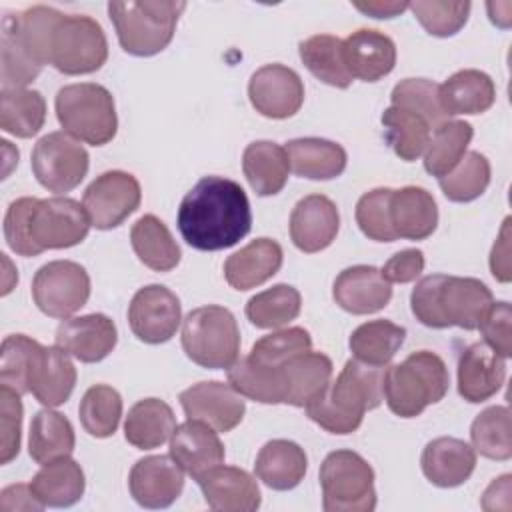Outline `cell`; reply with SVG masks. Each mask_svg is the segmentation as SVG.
Listing matches in <instances>:
<instances>
[{"mask_svg":"<svg viewBox=\"0 0 512 512\" xmlns=\"http://www.w3.org/2000/svg\"><path fill=\"white\" fill-rule=\"evenodd\" d=\"M176 222L188 246L202 252L224 250L250 232V200L238 182L204 176L182 198Z\"/></svg>","mask_w":512,"mask_h":512,"instance_id":"6da1fadb","label":"cell"},{"mask_svg":"<svg viewBox=\"0 0 512 512\" xmlns=\"http://www.w3.org/2000/svg\"><path fill=\"white\" fill-rule=\"evenodd\" d=\"M90 226L84 206L72 198L24 196L6 210L4 238L16 254L30 258L80 244Z\"/></svg>","mask_w":512,"mask_h":512,"instance_id":"7a4b0ae2","label":"cell"},{"mask_svg":"<svg viewBox=\"0 0 512 512\" xmlns=\"http://www.w3.org/2000/svg\"><path fill=\"white\" fill-rule=\"evenodd\" d=\"M384 370L356 358L348 360L336 380L304 406L308 418L330 434H352L360 428L366 410L382 404Z\"/></svg>","mask_w":512,"mask_h":512,"instance_id":"3957f363","label":"cell"},{"mask_svg":"<svg viewBox=\"0 0 512 512\" xmlns=\"http://www.w3.org/2000/svg\"><path fill=\"white\" fill-rule=\"evenodd\" d=\"M494 302L490 288L478 278L428 274L414 286L410 308L428 328L458 326L476 330L482 314Z\"/></svg>","mask_w":512,"mask_h":512,"instance_id":"277c9868","label":"cell"},{"mask_svg":"<svg viewBox=\"0 0 512 512\" xmlns=\"http://www.w3.org/2000/svg\"><path fill=\"white\" fill-rule=\"evenodd\" d=\"M450 388L444 360L430 350L412 352L404 362L384 370V400L400 418H416L426 406L440 402Z\"/></svg>","mask_w":512,"mask_h":512,"instance_id":"5b68a950","label":"cell"},{"mask_svg":"<svg viewBox=\"0 0 512 512\" xmlns=\"http://www.w3.org/2000/svg\"><path fill=\"white\" fill-rule=\"evenodd\" d=\"M184 8L186 2L180 0H128L110 2L108 16L122 50L146 58L162 52L172 42Z\"/></svg>","mask_w":512,"mask_h":512,"instance_id":"8992f818","label":"cell"},{"mask_svg":"<svg viewBox=\"0 0 512 512\" xmlns=\"http://www.w3.org/2000/svg\"><path fill=\"white\" fill-rule=\"evenodd\" d=\"M56 118L64 132L92 146L108 144L118 130L114 98L96 82L62 86L56 94Z\"/></svg>","mask_w":512,"mask_h":512,"instance_id":"52a82bcc","label":"cell"},{"mask_svg":"<svg viewBox=\"0 0 512 512\" xmlns=\"http://www.w3.org/2000/svg\"><path fill=\"white\" fill-rule=\"evenodd\" d=\"M182 348L202 368H230L240 352V330L234 314L216 304L190 310L182 320Z\"/></svg>","mask_w":512,"mask_h":512,"instance_id":"ba28073f","label":"cell"},{"mask_svg":"<svg viewBox=\"0 0 512 512\" xmlns=\"http://www.w3.org/2000/svg\"><path fill=\"white\" fill-rule=\"evenodd\" d=\"M326 512H372L376 508L374 470L352 450H334L320 464Z\"/></svg>","mask_w":512,"mask_h":512,"instance_id":"9c48e42d","label":"cell"},{"mask_svg":"<svg viewBox=\"0 0 512 512\" xmlns=\"http://www.w3.org/2000/svg\"><path fill=\"white\" fill-rule=\"evenodd\" d=\"M108 60V40L102 26L84 14H64L58 22L52 44L50 64L68 76L92 74Z\"/></svg>","mask_w":512,"mask_h":512,"instance_id":"30bf717a","label":"cell"},{"mask_svg":"<svg viewBox=\"0 0 512 512\" xmlns=\"http://www.w3.org/2000/svg\"><path fill=\"white\" fill-rule=\"evenodd\" d=\"M32 172L36 180L54 194L74 190L88 174L90 156L68 132H50L32 148Z\"/></svg>","mask_w":512,"mask_h":512,"instance_id":"8fae6325","label":"cell"},{"mask_svg":"<svg viewBox=\"0 0 512 512\" xmlns=\"http://www.w3.org/2000/svg\"><path fill=\"white\" fill-rule=\"evenodd\" d=\"M32 298L46 316L66 320L88 302L90 276L78 262L52 260L34 274Z\"/></svg>","mask_w":512,"mask_h":512,"instance_id":"7c38bea8","label":"cell"},{"mask_svg":"<svg viewBox=\"0 0 512 512\" xmlns=\"http://www.w3.org/2000/svg\"><path fill=\"white\" fill-rule=\"evenodd\" d=\"M140 200L142 190L136 176L124 170H108L90 182L82 206L94 228L112 230L138 210Z\"/></svg>","mask_w":512,"mask_h":512,"instance_id":"4fadbf2b","label":"cell"},{"mask_svg":"<svg viewBox=\"0 0 512 512\" xmlns=\"http://www.w3.org/2000/svg\"><path fill=\"white\" fill-rule=\"evenodd\" d=\"M182 322L178 296L162 286L148 284L140 288L128 306V324L134 336L146 344L168 342Z\"/></svg>","mask_w":512,"mask_h":512,"instance_id":"5bb4252c","label":"cell"},{"mask_svg":"<svg viewBox=\"0 0 512 512\" xmlns=\"http://www.w3.org/2000/svg\"><path fill=\"white\" fill-rule=\"evenodd\" d=\"M248 98L258 114L284 120L300 110L304 84L292 68L284 64H264L248 82Z\"/></svg>","mask_w":512,"mask_h":512,"instance_id":"9a60e30c","label":"cell"},{"mask_svg":"<svg viewBox=\"0 0 512 512\" xmlns=\"http://www.w3.org/2000/svg\"><path fill=\"white\" fill-rule=\"evenodd\" d=\"M180 406L188 420H198L212 426L216 432L234 430L246 412L244 396H240L230 382L204 380L178 396Z\"/></svg>","mask_w":512,"mask_h":512,"instance_id":"2e32d148","label":"cell"},{"mask_svg":"<svg viewBox=\"0 0 512 512\" xmlns=\"http://www.w3.org/2000/svg\"><path fill=\"white\" fill-rule=\"evenodd\" d=\"M128 488L140 506L168 508L184 490V470L172 456H146L132 466Z\"/></svg>","mask_w":512,"mask_h":512,"instance_id":"e0dca14e","label":"cell"},{"mask_svg":"<svg viewBox=\"0 0 512 512\" xmlns=\"http://www.w3.org/2000/svg\"><path fill=\"white\" fill-rule=\"evenodd\" d=\"M116 342V324L100 312L66 318L56 328V346L84 364L104 360L114 350Z\"/></svg>","mask_w":512,"mask_h":512,"instance_id":"ac0fdd59","label":"cell"},{"mask_svg":"<svg viewBox=\"0 0 512 512\" xmlns=\"http://www.w3.org/2000/svg\"><path fill=\"white\" fill-rule=\"evenodd\" d=\"M340 228L336 204L324 194H308L296 202L290 214V238L306 254L328 248Z\"/></svg>","mask_w":512,"mask_h":512,"instance_id":"d6986e66","label":"cell"},{"mask_svg":"<svg viewBox=\"0 0 512 512\" xmlns=\"http://www.w3.org/2000/svg\"><path fill=\"white\" fill-rule=\"evenodd\" d=\"M332 296L336 304L350 314H374L388 306L392 298V284L378 268L356 264L344 268L336 276Z\"/></svg>","mask_w":512,"mask_h":512,"instance_id":"ffe728a7","label":"cell"},{"mask_svg":"<svg viewBox=\"0 0 512 512\" xmlns=\"http://www.w3.org/2000/svg\"><path fill=\"white\" fill-rule=\"evenodd\" d=\"M504 360L484 342L464 348L458 358V394L470 404L490 400L504 384Z\"/></svg>","mask_w":512,"mask_h":512,"instance_id":"44dd1931","label":"cell"},{"mask_svg":"<svg viewBox=\"0 0 512 512\" xmlns=\"http://www.w3.org/2000/svg\"><path fill=\"white\" fill-rule=\"evenodd\" d=\"M170 456L188 476L198 480L224 462V446L212 426L186 420L170 436Z\"/></svg>","mask_w":512,"mask_h":512,"instance_id":"7402d4cb","label":"cell"},{"mask_svg":"<svg viewBox=\"0 0 512 512\" xmlns=\"http://www.w3.org/2000/svg\"><path fill=\"white\" fill-rule=\"evenodd\" d=\"M198 486L206 504L222 512H254L260 506V488L246 470L236 466H216L200 476Z\"/></svg>","mask_w":512,"mask_h":512,"instance_id":"603a6c76","label":"cell"},{"mask_svg":"<svg viewBox=\"0 0 512 512\" xmlns=\"http://www.w3.org/2000/svg\"><path fill=\"white\" fill-rule=\"evenodd\" d=\"M76 386V368L58 346L38 348L30 374H28V392L44 406L54 408L64 404Z\"/></svg>","mask_w":512,"mask_h":512,"instance_id":"cb8c5ba5","label":"cell"},{"mask_svg":"<svg viewBox=\"0 0 512 512\" xmlns=\"http://www.w3.org/2000/svg\"><path fill=\"white\" fill-rule=\"evenodd\" d=\"M342 46L344 62L352 78L378 82L394 70L396 44L380 30L360 28L342 40Z\"/></svg>","mask_w":512,"mask_h":512,"instance_id":"d4e9b609","label":"cell"},{"mask_svg":"<svg viewBox=\"0 0 512 512\" xmlns=\"http://www.w3.org/2000/svg\"><path fill=\"white\" fill-rule=\"evenodd\" d=\"M422 472L438 488H454L464 484L476 468V450L452 436H440L422 450Z\"/></svg>","mask_w":512,"mask_h":512,"instance_id":"484cf974","label":"cell"},{"mask_svg":"<svg viewBox=\"0 0 512 512\" xmlns=\"http://www.w3.org/2000/svg\"><path fill=\"white\" fill-rule=\"evenodd\" d=\"M282 246L272 238H256L224 262V278L234 290H250L270 280L282 266Z\"/></svg>","mask_w":512,"mask_h":512,"instance_id":"4316f807","label":"cell"},{"mask_svg":"<svg viewBox=\"0 0 512 512\" xmlns=\"http://www.w3.org/2000/svg\"><path fill=\"white\" fill-rule=\"evenodd\" d=\"M390 222L396 238L424 240L438 226V206L434 196L420 186L392 190Z\"/></svg>","mask_w":512,"mask_h":512,"instance_id":"83f0119b","label":"cell"},{"mask_svg":"<svg viewBox=\"0 0 512 512\" xmlns=\"http://www.w3.org/2000/svg\"><path fill=\"white\" fill-rule=\"evenodd\" d=\"M438 98L448 118L460 114H482L492 108L496 100V86L486 72L464 68L438 86Z\"/></svg>","mask_w":512,"mask_h":512,"instance_id":"f1b7e54d","label":"cell"},{"mask_svg":"<svg viewBox=\"0 0 512 512\" xmlns=\"http://www.w3.org/2000/svg\"><path fill=\"white\" fill-rule=\"evenodd\" d=\"M284 404L304 408L318 398L332 380V360L322 352H304L282 364Z\"/></svg>","mask_w":512,"mask_h":512,"instance_id":"f546056e","label":"cell"},{"mask_svg":"<svg viewBox=\"0 0 512 512\" xmlns=\"http://www.w3.org/2000/svg\"><path fill=\"white\" fill-rule=\"evenodd\" d=\"M308 470V456L304 448L292 440L276 438L266 442L254 464L258 480H262L272 490H292L296 488Z\"/></svg>","mask_w":512,"mask_h":512,"instance_id":"4dcf8cb0","label":"cell"},{"mask_svg":"<svg viewBox=\"0 0 512 512\" xmlns=\"http://www.w3.org/2000/svg\"><path fill=\"white\" fill-rule=\"evenodd\" d=\"M290 168L296 176L308 180H332L346 168V150L326 138H294L286 142Z\"/></svg>","mask_w":512,"mask_h":512,"instance_id":"1f68e13d","label":"cell"},{"mask_svg":"<svg viewBox=\"0 0 512 512\" xmlns=\"http://www.w3.org/2000/svg\"><path fill=\"white\" fill-rule=\"evenodd\" d=\"M242 170L258 196H274L288 182L290 160L286 148L270 140H256L242 154Z\"/></svg>","mask_w":512,"mask_h":512,"instance_id":"d6a6232c","label":"cell"},{"mask_svg":"<svg viewBox=\"0 0 512 512\" xmlns=\"http://www.w3.org/2000/svg\"><path fill=\"white\" fill-rule=\"evenodd\" d=\"M30 488L44 506L68 508L82 498L86 480L80 464L74 458L64 456L42 464L30 480Z\"/></svg>","mask_w":512,"mask_h":512,"instance_id":"836d02e7","label":"cell"},{"mask_svg":"<svg viewBox=\"0 0 512 512\" xmlns=\"http://www.w3.org/2000/svg\"><path fill=\"white\" fill-rule=\"evenodd\" d=\"M176 430L172 408L160 398L138 400L126 416L124 438L138 450H154L170 440Z\"/></svg>","mask_w":512,"mask_h":512,"instance_id":"e575fe53","label":"cell"},{"mask_svg":"<svg viewBox=\"0 0 512 512\" xmlns=\"http://www.w3.org/2000/svg\"><path fill=\"white\" fill-rule=\"evenodd\" d=\"M130 242L138 260L156 272H168L180 262V246L168 226L154 214L138 218L130 230Z\"/></svg>","mask_w":512,"mask_h":512,"instance_id":"d590c367","label":"cell"},{"mask_svg":"<svg viewBox=\"0 0 512 512\" xmlns=\"http://www.w3.org/2000/svg\"><path fill=\"white\" fill-rule=\"evenodd\" d=\"M74 446V428L64 414L50 410L48 406L34 414L28 434V454L36 464H48L70 456Z\"/></svg>","mask_w":512,"mask_h":512,"instance_id":"8d00e7d4","label":"cell"},{"mask_svg":"<svg viewBox=\"0 0 512 512\" xmlns=\"http://www.w3.org/2000/svg\"><path fill=\"white\" fill-rule=\"evenodd\" d=\"M46 122V100L38 90L2 88L0 128L16 138L36 136Z\"/></svg>","mask_w":512,"mask_h":512,"instance_id":"74e56055","label":"cell"},{"mask_svg":"<svg viewBox=\"0 0 512 512\" xmlns=\"http://www.w3.org/2000/svg\"><path fill=\"white\" fill-rule=\"evenodd\" d=\"M300 60L324 84L334 88H348L352 76L344 62L342 40L332 34H316L298 44Z\"/></svg>","mask_w":512,"mask_h":512,"instance_id":"f35d334b","label":"cell"},{"mask_svg":"<svg viewBox=\"0 0 512 512\" xmlns=\"http://www.w3.org/2000/svg\"><path fill=\"white\" fill-rule=\"evenodd\" d=\"M472 136L474 128L464 120H446L438 124L426 146L424 170L436 178L452 172L466 154Z\"/></svg>","mask_w":512,"mask_h":512,"instance_id":"ab89813d","label":"cell"},{"mask_svg":"<svg viewBox=\"0 0 512 512\" xmlns=\"http://www.w3.org/2000/svg\"><path fill=\"white\" fill-rule=\"evenodd\" d=\"M406 338V328L390 320H370L360 324L348 340L350 352L356 360L386 366Z\"/></svg>","mask_w":512,"mask_h":512,"instance_id":"60d3db41","label":"cell"},{"mask_svg":"<svg viewBox=\"0 0 512 512\" xmlns=\"http://www.w3.org/2000/svg\"><path fill=\"white\" fill-rule=\"evenodd\" d=\"M282 368V366H280ZM240 358L228 368L230 386L244 398L260 404H284L282 370Z\"/></svg>","mask_w":512,"mask_h":512,"instance_id":"b9f144b4","label":"cell"},{"mask_svg":"<svg viewBox=\"0 0 512 512\" xmlns=\"http://www.w3.org/2000/svg\"><path fill=\"white\" fill-rule=\"evenodd\" d=\"M382 124L386 128V142L400 160L414 162L426 150L432 128L422 116L390 106L382 114Z\"/></svg>","mask_w":512,"mask_h":512,"instance_id":"7bdbcfd3","label":"cell"},{"mask_svg":"<svg viewBox=\"0 0 512 512\" xmlns=\"http://www.w3.org/2000/svg\"><path fill=\"white\" fill-rule=\"evenodd\" d=\"M302 308L300 292L290 284H274L246 302V318L256 328H280L298 318Z\"/></svg>","mask_w":512,"mask_h":512,"instance_id":"ee69618b","label":"cell"},{"mask_svg":"<svg viewBox=\"0 0 512 512\" xmlns=\"http://www.w3.org/2000/svg\"><path fill=\"white\" fill-rule=\"evenodd\" d=\"M82 428L94 438H108L122 418V396L108 384L90 386L78 406Z\"/></svg>","mask_w":512,"mask_h":512,"instance_id":"f6af8a7d","label":"cell"},{"mask_svg":"<svg viewBox=\"0 0 512 512\" xmlns=\"http://www.w3.org/2000/svg\"><path fill=\"white\" fill-rule=\"evenodd\" d=\"M472 448L490 460H508L512 456V428L508 406H490L482 410L470 426Z\"/></svg>","mask_w":512,"mask_h":512,"instance_id":"bcb514c9","label":"cell"},{"mask_svg":"<svg viewBox=\"0 0 512 512\" xmlns=\"http://www.w3.org/2000/svg\"><path fill=\"white\" fill-rule=\"evenodd\" d=\"M490 162L484 154L470 150L452 172L438 178L440 190L452 202H472L480 198L490 184Z\"/></svg>","mask_w":512,"mask_h":512,"instance_id":"7dc6e473","label":"cell"},{"mask_svg":"<svg viewBox=\"0 0 512 512\" xmlns=\"http://www.w3.org/2000/svg\"><path fill=\"white\" fill-rule=\"evenodd\" d=\"M438 86L440 84L428 78H404L392 88V94H390L392 106H398L422 116L434 130L438 124L450 120L440 106Z\"/></svg>","mask_w":512,"mask_h":512,"instance_id":"c3c4849f","label":"cell"},{"mask_svg":"<svg viewBox=\"0 0 512 512\" xmlns=\"http://www.w3.org/2000/svg\"><path fill=\"white\" fill-rule=\"evenodd\" d=\"M308 350H312V338L308 330H304L302 326H292L276 330L256 340L250 348L248 358L264 366L280 368L294 356L304 354Z\"/></svg>","mask_w":512,"mask_h":512,"instance_id":"681fc988","label":"cell"},{"mask_svg":"<svg viewBox=\"0 0 512 512\" xmlns=\"http://www.w3.org/2000/svg\"><path fill=\"white\" fill-rule=\"evenodd\" d=\"M38 348L40 342L26 334L6 336L0 350V384L10 386L20 394H26L28 374Z\"/></svg>","mask_w":512,"mask_h":512,"instance_id":"f907efd6","label":"cell"},{"mask_svg":"<svg viewBox=\"0 0 512 512\" xmlns=\"http://www.w3.org/2000/svg\"><path fill=\"white\" fill-rule=\"evenodd\" d=\"M408 8L414 12L416 20L422 24V28L438 38L454 36L468 20L470 2H446V0H418L410 2Z\"/></svg>","mask_w":512,"mask_h":512,"instance_id":"816d5d0a","label":"cell"},{"mask_svg":"<svg viewBox=\"0 0 512 512\" xmlns=\"http://www.w3.org/2000/svg\"><path fill=\"white\" fill-rule=\"evenodd\" d=\"M390 196L392 188H374L364 192L356 204V224L374 242L398 240L390 222Z\"/></svg>","mask_w":512,"mask_h":512,"instance_id":"f5cc1de1","label":"cell"},{"mask_svg":"<svg viewBox=\"0 0 512 512\" xmlns=\"http://www.w3.org/2000/svg\"><path fill=\"white\" fill-rule=\"evenodd\" d=\"M20 392L10 386L0 384V464H10L20 452V432H22V400Z\"/></svg>","mask_w":512,"mask_h":512,"instance_id":"db71d44e","label":"cell"},{"mask_svg":"<svg viewBox=\"0 0 512 512\" xmlns=\"http://www.w3.org/2000/svg\"><path fill=\"white\" fill-rule=\"evenodd\" d=\"M510 320H512L510 304L500 300V302H492L478 322V330L484 336V344L502 358L512 356Z\"/></svg>","mask_w":512,"mask_h":512,"instance_id":"11a10c76","label":"cell"},{"mask_svg":"<svg viewBox=\"0 0 512 512\" xmlns=\"http://www.w3.org/2000/svg\"><path fill=\"white\" fill-rule=\"evenodd\" d=\"M424 252L418 248H406L396 252L392 258H388V262L384 264V268L380 270L382 276L392 284H406L416 280L422 270H424Z\"/></svg>","mask_w":512,"mask_h":512,"instance_id":"9f6ffc18","label":"cell"},{"mask_svg":"<svg viewBox=\"0 0 512 512\" xmlns=\"http://www.w3.org/2000/svg\"><path fill=\"white\" fill-rule=\"evenodd\" d=\"M490 272L498 282H510L512 280V268H510V218L504 220L500 234L492 246L490 252Z\"/></svg>","mask_w":512,"mask_h":512,"instance_id":"6f0895ef","label":"cell"},{"mask_svg":"<svg viewBox=\"0 0 512 512\" xmlns=\"http://www.w3.org/2000/svg\"><path fill=\"white\" fill-rule=\"evenodd\" d=\"M46 508L38 498L36 494L32 492L30 484H12V486H6L0 494V510L2 512H18V510H32V512H38Z\"/></svg>","mask_w":512,"mask_h":512,"instance_id":"680465c9","label":"cell"},{"mask_svg":"<svg viewBox=\"0 0 512 512\" xmlns=\"http://www.w3.org/2000/svg\"><path fill=\"white\" fill-rule=\"evenodd\" d=\"M510 480H512L510 474H502L500 478L492 480V484L486 488L484 498H482L484 510H498V508L508 510L510 508V504H508L510 502Z\"/></svg>","mask_w":512,"mask_h":512,"instance_id":"91938a15","label":"cell"},{"mask_svg":"<svg viewBox=\"0 0 512 512\" xmlns=\"http://www.w3.org/2000/svg\"><path fill=\"white\" fill-rule=\"evenodd\" d=\"M354 8L372 18H394V16L402 14L408 8V4L406 2L372 0V2H354Z\"/></svg>","mask_w":512,"mask_h":512,"instance_id":"94428289","label":"cell"}]
</instances>
